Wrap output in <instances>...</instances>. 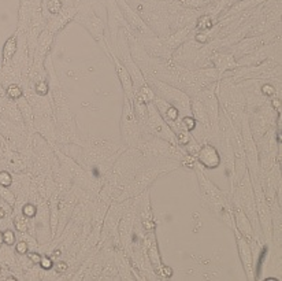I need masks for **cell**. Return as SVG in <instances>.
<instances>
[{
  "label": "cell",
  "mask_w": 282,
  "mask_h": 281,
  "mask_svg": "<svg viewBox=\"0 0 282 281\" xmlns=\"http://www.w3.org/2000/svg\"><path fill=\"white\" fill-rule=\"evenodd\" d=\"M14 52H15V39H10L7 41V44H5V47H4V56H5V59L11 58Z\"/></svg>",
  "instance_id": "obj_1"
},
{
  "label": "cell",
  "mask_w": 282,
  "mask_h": 281,
  "mask_svg": "<svg viewBox=\"0 0 282 281\" xmlns=\"http://www.w3.org/2000/svg\"><path fill=\"white\" fill-rule=\"evenodd\" d=\"M7 95L10 97H12V99H18V97L22 96V91L19 89V86L16 85H11L7 88Z\"/></svg>",
  "instance_id": "obj_2"
},
{
  "label": "cell",
  "mask_w": 282,
  "mask_h": 281,
  "mask_svg": "<svg viewBox=\"0 0 282 281\" xmlns=\"http://www.w3.org/2000/svg\"><path fill=\"white\" fill-rule=\"evenodd\" d=\"M11 182H12V178H11L10 174L7 171H2L0 173V185L2 187H10Z\"/></svg>",
  "instance_id": "obj_3"
},
{
  "label": "cell",
  "mask_w": 282,
  "mask_h": 281,
  "mask_svg": "<svg viewBox=\"0 0 282 281\" xmlns=\"http://www.w3.org/2000/svg\"><path fill=\"white\" fill-rule=\"evenodd\" d=\"M3 241H4L5 244H8V245H12L14 241H15V236H14L12 232L5 230L4 233H3Z\"/></svg>",
  "instance_id": "obj_4"
},
{
  "label": "cell",
  "mask_w": 282,
  "mask_h": 281,
  "mask_svg": "<svg viewBox=\"0 0 282 281\" xmlns=\"http://www.w3.org/2000/svg\"><path fill=\"white\" fill-rule=\"evenodd\" d=\"M34 214H36V209H34V206H33V204H26V206L23 207V215L32 218Z\"/></svg>",
  "instance_id": "obj_5"
},
{
  "label": "cell",
  "mask_w": 282,
  "mask_h": 281,
  "mask_svg": "<svg viewBox=\"0 0 282 281\" xmlns=\"http://www.w3.org/2000/svg\"><path fill=\"white\" fill-rule=\"evenodd\" d=\"M15 228L19 232L26 230V222L23 221V218H15Z\"/></svg>",
  "instance_id": "obj_6"
},
{
  "label": "cell",
  "mask_w": 282,
  "mask_h": 281,
  "mask_svg": "<svg viewBox=\"0 0 282 281\" xmlns=\"http://www.w3.org/2000/svg\"><path fill=\"white\" fill-rule=\"evenodd\" d=\"M36 91H37V93H40V95H45L47 91H48V86H47V84L43 81V83H40V84L37 85Z\"/></svg>",
  "instance_id": "obj_7"
},
{
  "label": "cell",
  "mask_w": 282,
  "mask_h": 281,
  "mask_svg": "<svg viewBox=\"0 0 282 281\" xmlns=\"http://www.w3.org/2000/svg\"><path fill=\"white\" fill-rule=\"evenodd\" d=\"M16 252L19 254H26L27 252V244L25 241H21L18 243V245H16Z\"/></svg>",
  "instance_id": "obj_8"
},
{
  "label": "cell",
  "mask_w": 282,
  "mask_h": 281,
  "mask_svg": "<svg viewBox=\"0 0 282 281\" xmlns=\"http://www.w3.org/2000/svg\"><path fill=\"white\" fill-rule=\"evenodd\" d=\"M67 270V265L64 263V262H59V263H56V272L59 273H63Z\"/></svg>",
  "instance_id": "obj_9"
},
{
  "label": "cell",
  "mask_w": 282,
  "mask_h": 281,
  "mask_svg": "<svg viewBox=\"0 0 282 281\" xmlns=\"http://www.w3.org/2000/svg\"><path fill=\"white\" fill-rule=\"evenodd\" d=\"M40 263H41V266H43L44 269H49V267L52 266V262H51V259L49 258H45V259H43V261H40Z\"/></svg>",
  "instance_id": "obj_10"
},
{
  "label": "cell",
  "mask_w": 282,
  "mask_h": 281,
  "mask_svg": "<svg viewBox=\"0 0 282 281\" xmlns=\"http://www.w3.org/2000/svg\"><path fill=\"white\" fill-rule=\"evenodd\" d=\"M29 258L32 259L34 263H40V261H41V258H40L38 254H29Z\"/></svg>",
  "instance_id": "obj_11"
},
{
  "label": "cell",
  "mask_w": 282,
  "mask_h": 281,
  "mask_svg": "<svg viewBox=\"0 0 282 281\" xmlns=\"http://www.w3.org/2000/svg\"><path fill=\"white\" fill-rule=\"evenodd\" d=\"M183 124H185L186 126L189 125V129H192V128L194 126V122H193V119L192 118H185V122H183Z\"/></svg>",
  "instance_id": "obj_12"
},
{
  "label": "cell",
  "mask_w": 282,
  "mask_h": 281,
  "mask_svg": "<svg viewBox=\"0 0 282 281\" xmlns=\"http://www.w3.org/2000/svg\"><path fill=\"white\" fill-rule=\"evenodd\" d=\"M169 115H170V117H172V118H175V117H177V113L174 111V108H171V110L169 111Z\"/></svg>",
  "instance_id": "obj_13"
},
{
  "label": "cell",
  "mask_w": 282,
  "mask_h": 281,
  "mask_svg": "<svg viewBox=\"0 0 282 281\" xmlns=\"http://www.w3.org/2000/svg\"><path fill=\"white\" fill-rule=\"evenodd\" d=\"M264 88L266 89H263V91H266V92H267V93H273V89H271V86H264Z\"/></svg>",
  "instance_id": "obj_14"
},
{
  "label": "cell",
  "mask_w": 282,
  "mask_h": 281,
  "mask_svg": "<svg viewBox=\"0 0 282 281\" xmlns=\"http://www.w3.org/2000/svg\"><path fill=\"white\" fill-rule=\"evenodd\" d=\"M3 217H4V211H3V210L2 209H0V220H2V218Z\"/></svg>",
  "instance_id": "obj_15"
},
{
  "label": "cell",
  "mask_w": 282,
  "mask_h": 281,
  "mask_svg": "<svg viewBox=\"0 0 282 281\" xmlns=\"http://www.w3.org/2000/svg\"><path fill=\"white\" fill-rule=\"evenodd\" d=\"M2 243H4V241H3V233L0 232V245H2Z\"/></svg>",
  "instance_id": "obj_16"
}]
</instances>
